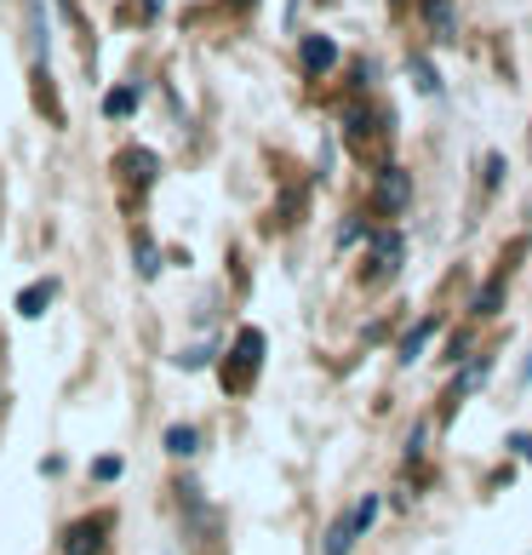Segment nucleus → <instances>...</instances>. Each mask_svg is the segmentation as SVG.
<instances>
[{
  "label": "nucleus",
  "instance_id": "obj_1",
  "mask_svg": "<svg viewBox=\"0 0 532 555\" xmlns=\"http://www.w3.org/2000/svg\"><path fill=\"white\" fill-rule=\"evenodd\" d=\"M258 361H263V338H258V333H241L235 349L223 356V389H252Z\"/></svg>",
  "mask_w": 532,
  "mask_h": 555
},
{
  "label": "nucleus",
  "instance_id": "obj_2",
  "mask_svg": "<svg viewBox=\"0 0 532 555\" xmlns=\"http://www.w3.org/2000/svg\"><path fill=\"white\" fill-rule=\"evenodd\" d=\"M373 201H378L384 212H401L406 201H413V178H406L401 167H384V172H378V190H373Z\"/></svg>",
  "mask_w": 532,
  "mask_h": 555
},
{
  "label": "nucleus",
  "instance_id": "obj_3",
  "mask_svg": "<svg viewBox=\"0 0 532 555\" xmlns=\"http://www.w3.org/2000/svg\"><path fill=\"white\" fill-rule=\"evenodd\" d=\"M373 246H378V253L366 258V281H390L395 263H401V235H378Z\"/></svg>",
  "mask_w": 532,
  "mask_h": 555
},
{
  "label": "nucleus",
  "instance_id": "obj_4",
  "mask_svg": "<svg viewBox=\"0 0 532 555\" xmlns=\"http://www.w3.org/2000/svg\"><path fill=\"white\" fill-rule=\"evenodd\" d=\"M303 64H310L315 75H321V69H333V64H338V47H333L326 35H310V40H303Z\"/></svg>",
  "mask_w": 532,
  "mask_h": 555
},
{
  "label": "nucleus",
  "instance_id": "obj_5",
  "mask_svg": "<svg viewBox=\"0 0 532 555\" xmlns=\"http://www.w3.org/2000/svg\"><path fill=\"white\" fill-rule=\"evenodd\" d=\"M98 544H104V527H98V521L64 532V550H69V555H98Z\"/></svg>",
  "mask_w": 532,
  "mask_h": 555
},
{
  "label": "nucleus",
  "instance_id": "obj_6",
  "mask_svg": "<svg viewBox=\"0 0 532 555\" xmlns=\"http://www.w3.org/2000/svg\"><path fill=\"white\" fill-rule=\"evenodd\" d=\"M361 539V527H355V509L343 521H333V532H326V555H350V544Z\"/></svg>",
  "mask_w": 532,
  "mask_h": 555
},
{
  "label": "nucleus",
  "instance_id": "obj_7",
  "mask_svg": "<svg viewBox=\"0 0 532 555\" xmlns=\"http://www.w3.org/2000/svg\"><path fill=\"white\" fill-rule=\"evenodd\" d=\"M424 17L441 40H453V0H424Z\"/></svg>",
  "mask_w": 532,
  "mask_h": 555
},
{
  "label": "nucleus",
  "instance_id": "obj_8",
  "mask_svg": "<svg viewBox=\"0 0 532 555\" xmlns=\"http://www.w3.org/2000/svg\"><path fill=\"white\" fill-rule=\"evenodd\" d=\"M47 304H52V281H47V286H29V293L17 298V315H40Z\"/></svg>",
  "mask_w": 532,
  "mask_h": 555
},
{
  "label": "nucleus",
  "instance_id": "obj_9",
  "mask_svg": "<svg viewBox=\"0 0 532 555\" xmlns=\"http://www.w3.org/2000/svg\"><path fill=\"white\" fill-rule=\"evenodd\" d=\"M132 109H138V92H132V87H115V92L104 98V115H115V120L132 115Z\"/></svg>",
  "mask_w": 532,
  "mask_h": 555
},
{
  "label": "nucleus",
  "instance_id": "obj_10",
  "mask_svg": "<svg viewBox=\"0 0 532 555\" xmlns=\"http://www.w3.org/2000/svg\"><path fill=\"white\" fill-rule=\"evenodd\" d=\"M127 172H132L138 183H150V178H155V160H150V150H127Z\"/></svg>",
  "mask_w": 532,
  "mask_h": 555
},
{
  "label": "nucleus",
  "instance_id": "obj_11",
  "mask_svg": "<svg viewBox=\"0 0 532 555\" xmlns=\"http://www.w3.org/2000/svg\"><path fill=\"white\" fill-rule=\"evenodd\" d=\"M167 447H172V452H195V429H190V424H178L172 436H167Z\"/></svg>",
  "mask_w": 532,
  "mask_h": 555
},
{
  "label": "nucleus",
  "instance_id": "obj_12",
  "mask_svg": "<svg viewBox=\"0 0 532 555\" xmlns=\"http://www.w3.org/2000/svg\"><path fill=\"white\" fill-rule=\"evenodd\" d=\"M498 293H504V281H486V293L476 298V310H481V315H493V310H498Z\"/></svg>",
  "mask_w": 532,
  "mask_h": 555
},
{
  "label": "nucleus",
  "instance_id": "obj_13",
  "mask_svg": "<svg viewBox=\"0 0 532 555\" xmlns=\"http://www.w3.org/2000/svg\"><path fill=\"white\" fill-rule=\"evenodd\" d=\"M429 333H436V321H424V326H418V333H413V338H406V349H401V356H406V361H413V356H418V349H424V338H429Z\"/></svg>",
  "mask_w": 532,
  "mask_h": 555
},
{
  "label": "nucleus",
  "instance_id": "obj_14",
  "mask_svg": "<svg viewBox=\"0 0 532 555\" xmlns=\"http://www.w3.org/2000/svg\"><path fill=\"white\" fill-rule=\"evenodd\" d=\"M413 75H418V87H424V92H441V80H436V69H429L424 57H418V64H413Z\"/></svg>",
  "mask_w": 532,
  "mask_h": 555
},
{
  "label": "nucleus",
  "instance_id": "obj_15",
  "mask_svg": "<svg viewBox=\"0 0 532 555\" xmlns=\"http://www.w3.org/2000/svg\"><path fill=\"white\" fill-rule=\"evenodd\" d=\"M120 476V459H98V481H115Z\"/></svg>",
  "mask_w": 532,
  "mask_h": 555
},
{
  "label": "nucleus",
  "instance_id": "obj_16",
  "mask_svg": "<svg viewBox=\"0 0 532 555\" xmlns=\"http://www.w3.org/2000/svg\"><path fill=\"white\" fill-rule=\"evenodd\" d=\"M143 12H150V17H155V12H160V0H143Z\"/></svg>",
  "mask_w": 532,
  "mask_h": 555
}]
</instances>
